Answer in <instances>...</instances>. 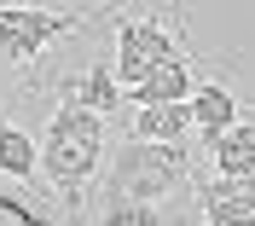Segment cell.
<instances>
[{"label":"cell","instance_id":"cell-1","mask_svg":"<svg viewBox=\"0 0 255 226\" xmlns=\"http://www.w3.org/2000/svg\"><path fill=\"white\" fill-rule=\"evenodd\" d=\"M29 93H47V122H41V180H47V192L70 209V221H76L81 203H87V192H93L99 174H105L111 145H116V116H99L93 105H81V99L64 87L58 70H52L41 87H29Z\"/></svg>","mask_w":255,"mask_h":226},{"label":"cell","instance_id":"cell-2","mask_svg":"<svg viewBox=\"0 0 255 226\" xmlns=\"http://www.w3.org/2000/svg\"><path fill=\"white\" fill-rule=\"evenodd\" d=\"M197 180H203V145H139V139H116L111 157H105L99 186L122 192V197H139V203H157V209L191 215Z\"/></svg>","mask_w":255,"mask_h":226},{"label":"cell","instance_id":"cell-3","mask_svg":"<svg viewBox=\"0 0 255 226\" xmlns=\"http://www.w3.org/2000/svg\"><path fill=\"white\" fill-rule=\"evenodd\" d=\"M105 29H111L105 52H111L122 93L133 81H145L151 70L191 58V12H180V6H111Z\"/></svg>","mask_w":255,"mask_h":226},{"label":"cell","instance_id":"cell-4","mask_svg":"<svg viewBox=\"0 0 255 226\" xmlns=\"http://www.w3.org/2000/svg\"><path fill=\"white\" fill-rule=\"evenodd\" d=\"M105 23V6H81V12H52V6H0V58L17 76V93H29L52 76V47L70 35Z\"/></svg>","mask_w":255,"mask_h":226},{"label":"cell","instance_id":"cell-5","mask_svg":"<svg viewBox=\"0 0 255 226\" xmlns=\"http://www.w3.org/2000/svg\"><path fill=\"white\" fill-rule=\"evenodd\" d=\"M191 128H197V145L221 139L226 128H238L255 116V87L244 76V58L238 47H221V52H203L197 58V87H191Z\"/></svg>","mask_w":255,"mask_h":226},{"label":"cell","instance_id":"cell-6","mask_svg":"<svg viewBox=\"0 0 255 226\" xmlns=\"http://www.w3.org/2000/svg\"><path fill=\"white\" fill-rule=\"evenodd\" d=\"M41 174V128H29V111L0 93V186L17 192Z\"/></svg>","mask_w":255,"mask_h":226},{"label":"cell","instance_id":"cell-7","mask_svg":"<svg viewBox=\"0 0 255 226\" xmlns=\"http://www.w3.org/2000/svg\"><path fill=\"white\" fill-rule=\"evenodd\" d=\"M116 139H139V145H197L186 105H128L116 122Z\"/></svg>","mask_w":255,"mask_h":226},{"label":"cell","instance_id":"cell-8","mask_svg":"<svg viewBox=\"0 0 255 226\" xmlns=\"http://www.w3.org/2000/svg\"><path fill=\"white\" fill-rule=\"evenodd\" d=\"M203 174L209 180H244V174H255V116L203 145Z\"/></svg>","mask_w":255,"mask_h":226},{"label":"cell","instance_id":"cell-9","mask_svg":"<svg viewBox=\"0 0 255 226\" xmlns=\"http://www.w3.org/2000/svg\"><path fill=\"white\" fill-rule=\"evenodd\" d=\"M191 87H197V58H180V64L151 70L145 81L128 87V105H191Z\"/></svg>","mask_w":255,"mask_h":226},{"label":"cell","instance_id":"cell-10","mask_svg":"<svg viewBox=\"0 0 255 226\" xmlns=\"http://www.w3.org/2000/svg\"><path fill=\"white\" fill-rule=\"evenodd\" d=\"M191 226H255V209L221 197L209 180H197V197H191Z\"/></svg>","mask_w":255,"mask_h":226}]
</instances>
